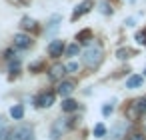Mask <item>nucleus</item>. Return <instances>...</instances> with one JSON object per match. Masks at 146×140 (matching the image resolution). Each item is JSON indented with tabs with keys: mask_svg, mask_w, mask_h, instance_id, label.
<instances>
[{
	"mask_svg": "<svg viewBox=\"0 0 146 140\" xmlns=\"http://www.w3.org/2000/svg\"><path fill=\"white\" fill-rule=\"evenodd\" d=\"M102 48L100 46H88L84 50V56H82V62L88 66V68H96L100 62H102Z\"/></svg>",
	"mask_w": 146,
	"mask_h": 140,
	"instance_id": "1",
	"label": "nucleus"
},
{
	"mask_svg": "<svg viewBox=\"0 0 146 140\" xmlns=\"http://www.w3.org/2000/svg\"><path fill=\"white\" fill-rule=\"evenodd\" d=\"M70 126H72V124H68L64 118L54 120V124H52V128H50V138H52V140H60V138H62V134H64Z\"/></svg>",
	"mask_w": 146,
	"mask_h": 140,
	"instance_id": "2",
	"label": "nucleus"
},
{
	"mask_svg": "<svg viewBox=\"0 0 146 140\" xmlns=\"http://www.w3.org/2000/svg\"><path fill=\"white\" fill-rule=\"evenodd\" d=\"M60 22H62V16H60V14H54V16L48 20L46 36H56V32H58V28H60Z\"/></svg>",
	"mask_w": 146,
	"mask_h": 140,
	"instance_id": "3",
	"label": "nucleus"
},
{
	"mask_svg": "<svg viewBox=\"0 0 146 140\" xmlns=\"http://www.w3.org/2000/svg\"><path fill=\"white\" fill-rule=\"evenodd\" d=\"M126 130H128V124L126 122H118L112 130H110V140H122L126 136Z\"/></svg>",
	"mask_w": 146,
	"mask_h": 140,
	"instance_id": "4",
	"label": "nucleus"
},
{
	"mask_svg": "<svg viewBox=\"0 0 146 140\" xmlns=\"http://www.w3.org/2000/svg\"><path fill=\"white\" fill-rule=\"evenodd\" d=\"M92 6H94L92 0H84V2H80V4L76 6L74 14H72V20H76V18H80V16H84L86 12H90V10H92Z\"/></svg>",
	"mask_w": 146,
	"mask_h": 140,
	"instance_id": "5",
	"label": "nucleus"
},
{
	"mask_svg": "<svg viewBox=\"0 0 146 140\" xmlns=\"http://www.w3.org/2000/svg\"><path fill=\"white\" fill-rule=\"evenodd\" d=\"M14 46L20 50H26L32 46V38L28 34H14Z\"/></svg>",
	"mask_w": 146,
	"mask_h": 140,
	"instance_id": "6",
	"label": "nucleus"
},
{
	"mask_svg": "<svg viewBox=\"0 0 146 140\" xmlns=\"http://www.w3.org/2000/svg\"><path fill=\"white\" fill-rule=\"evenodd\" d=\"M66 50V46H64V42L62 40H52L50 42V46H48V54L52 56V58H58V56H62V52Z\"/></svg>",
	"mask_w": 146,
	"mask_h": 140,
	"instance_id": "7",
	"label": "nucleus"
},
{
	"mask_svg": "<svg viewBox=\"0 0 146 140\" xmlns=\"http://www.w3.org/2000/svg\"><path fill=\"white\" fill-rule=\"evenodd\" d=\"M74 88H76V84H74V82H70V80H62V82L58 84V90H56V92H58L60 96H64V98H66V96H70V94L74 92Z\"/></svg>",
	"mask_w": 146,
	"mask_h": 140,
	"instance_id": "8",
	"label": "nucleus"
},
{
	"mask_svg": "<svg viewBox=\"0 0 146 140\" xmlns=\"http://www.w3.org/2000/svg\"><path fill=\"white\" fill-rule=\"evenodd\" d=\"M36 104H38L40 108H48V106H52V104H54V92H42V94L38 96Z\"/></svg>",
	"mask_w": 146,
	"mask_h": 140,
	"instance_id": "9",
	"label": "nucleus"
},
{
	"mask_svg": "<svg viewBox=\"0 0 146 140\" xmlns=\"http://www.w3.org/2000/svg\"><path fill=\"white\" fill-rule=\"evenodd\" d=\"M66 66L64 64H54L52 68H50V72H48V76H50V80H60L64 74H66Z\"/></svg>",
	"mask_w": 146,
	"mask_h": 140,
	"instance_id": "10",
	"label": "nucleus"
},
{
	"mask_svg": "<svg viewBox=\"0 0 146 140\" xmlns=\"http://www.w3.org/2000/svg\"><path fill=\"white\" fill-rule=\"evenodd\" d=\"M90 38H92V30H90V28L80 30V32H78V36H76V40H78V42H82V44H88V42H90Z\"/></svg>",
	"mask_w": 146,
	"mask_h": 140,
	"instance_id": "11",
	"label": "nucleus"
},
{
	"mask_svg": "<svg viewBox=\"0 0 146 140\" xmlns=\"http://www.w3.org/2000/svg\"><path fill=\"white\" fill-rule=\"evenodd\" d=\"M76 108H78V102H76V100H72V98L62 100V110H64V112H74Z\"/></svg>",
	"mask_w": 146,
	"mask_h": 140,
	"instance_id": "12",
	"label": "nucleus"
},
{
	"mask_svg": "<svg viewBox=\"0 0 146 140\" xmlns=\"http://www.w3.org/2000/svg\"><path fill=\"white\" fill-rule=\"evenodd\" d=\"M20 26H22L24 30H32V32H34V30H38V24H36V20L28 18V16H26V18H22V24H20Z\"/></svg>",
	"mask_w": 146,
	"mask_h": 140,
	"instance_id": "13",
	"label": "nucleus"
},
{
	"mask_svg": "<svg viewBox=\"0 0 146 140\" xmlns=\"http://www.w3.org/2000/svg\"><path fill=\"white\" fill-rule=\"evenodd\" d=\"M142 82H144L142 76H130L126 80V88H138V86H142Z\"/></svg>",
	"mask_w": 146,
	"mask_h": 140,
	"instance_id": "14",
	"label": "nucleus"
},
{
	"mask_svg": "<svg viewBox=\"0 0 146 140\" xmlns=\"http://www.w3.org/2000/svg\"><path fill=\"white\" fill-rule=\"evenodd\" d=\"M132 104H134V108L138 110V114H140V116H142V114H146V96H144V98H138V100H134Z\"/></svg>",
	"mask_w": 146,
	"mask_h": 140,
	"instance_id": "15",
	"label": "nucleus"
},
{
	"mask_svg": "<svg viewBox=\"0 0 146 140\" xmlns=\"http://www.w3.org/2000/svg\"><path fill=\"white\" fill-rule=\"evenodd\" d=\"M10 116H12L14 120H20V118L24 116V108H22L20 104H16V106H12V108H10Z\"/></svg>",
	"mask_w": 146,
	"mask_h": 140,
	"instance_id": "16",
	"label": "nucleus"
},
{
	"mask_svg": "<svg viewBox=\"0 0 146 140\" xmlns=\"http://www.w3.org/2000/svg\"><path fill=\"white\" fill-rule=\"evenodd\" d=\"M130 54H132V50H130V48H120V50L116 52V56H118L120 60H126V58H130Z\"/></svg>",
	"mask_w": 146,
	"mask_h": 140,
	"instance_id": "17",
	"label": "nucleus"
},
{
	"mask_svg": "<svg viewBox=\"0 0 146 140\" xmlns=\"http://www.w3.org/2000/svg\"><path fill=\"white\" fill-rule=\"evenodd\" d=\"M104 134H106V126H104V124H96V126H94V136H96V138H102Z\"/></svg>",
	"mask_w": 146,
	"mask_h": 140,
	"instance_id": "18",
	"label": "nucleus"
},
{
	"mask_svg": "<svg viewBox=\"0 0 146 140\" xmlns=\"http://www.w3.org/2000/svg\"><path fill=\"white\" fill-rule=\"evenodd\" d=\"M78 50H80V46H78V42H76V44H70V46L66 48V54H68V56H76Z\"/></svg>",
	"mask_w": 146,
	"mask_h": 140,
	"instance_id": "19",
	"label": "nucleus"
},
{
	"mask_svg": "<svg viewBox=\"0 0 146 140\" xmlns=\"http://www.w3.org/2000/svg\"><path fill=\"white\" fill-rule=\"evenodd\" d=\"M100 12H102V14H112V6L106 2V0H104V2H100Z\"/></svg>",
	"mask_w": 146,
	"mask_h": 140,
	"instance_id": "20",
	"label": "nucleus"
},
{
	"mask_svg": "<svg viewBox=\"0 0 146 140\" xmlns=\"http://www.w3.org/2000/svg\"><path fill=\"white\" fill-rule=\"evenodd\" d=\"M136 42H138V44H146V30L136 34Z\"/></svg>",
	"mask_w": 146,
	"mask_h": 140,
	"instance_id": "21",
	"label": "nucleus"
},
{
	"mask_svg": "<svg viewBox=\"0 0 146 140\" xmlns=\"http://www.w3.org/2000/svg\"><path fill=\"white\" fill-rule=\"evenodd\" d=\"M42 66H44L42 62H32V64H30V72H38Z\"/></svg>",
	"mask_w": 146,
	"mask_h": 140,
	"instance_id": "22",
	"label": "nucleus"
},
{
	"mask_svg": "<svg viewBox=\"0 0 146 140\" xmlns=\"http://www.w3.org/2000/svg\"><path fill=\"white\" fill-rule=\"evenodd\" d=\"M66 68H68V72H76L78 70V62H68Z\"/></svg>",
	"mask_w": 146,
	"mask_h": 140,
	"instance_id": "23",
	"label": "nucleus"
},
{
	"mask_svg": "<svg viewBox=\"0 0 146 140\" xmlns=\"http://www.w3.org/2000/svg\"><path fill=\"white\" fill-rule=\"evenodd\" d=\"M112 110H114V108H112V104H110V106L106 104V106L102 108V114H104V116H108V114H112Z\"/></svg>",
	"mask_w": 146,
	"mask_h": 140,
	"instance_id": "24",
	"label": "nucleus"
},
{
	"mask_svg": "<svg viewBox=\"0 0 146 140\" xmlns=\"http://www.w3.org/2000/svg\"><path fill=\"white\" fill-rule=\"evenodd\" d=\"M130 140H144V136H142V134H132Z\"/></svg>",
	"mask_w": 146,
	"mask_h": 140,
	"instance_id": "25",
	"label": "nucleus"
},
{
	"mask_svg": "<svg viewBox=\"0 0 146 140\" xmlns=\"http://www.w3.org/2000/svg\"><path fill=\"white\" fill-rule=\"evenodd\" d=\"M2 128H4V122H2V120H0V130H2Z\"/></svg>",
	"mask_w": 146,
	"mask_h": 140,
	"instance_id": "26",
	"label": "nucleus"
},
{
	"mask_svg": "<svg viewBox=\"0 0 146 140\" xmlns=\"http://www.w3.org/2000/svg\"><path fill=\"white\" fill-rule=\"evenodd\" d=\"M0 140H4V136H2V134H0Z\"/></svg>",
	"mask_w": 146,
	"mask_h": 140,
	"instance_id": "27",
	"label": "nucleus"
}]
</instances>
